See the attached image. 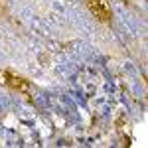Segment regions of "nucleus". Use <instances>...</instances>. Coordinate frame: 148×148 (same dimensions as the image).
Returning <instances> with one entry per match:
<instances>
[{
    "label": "nucleus",
    "instance_id": "1",
    "mask_svg": "<svg viewBox=\"0 0 148 148\" xmlns=\"http://www.w3.org/2000/svg\"><path fill=\"white\" fill-rule=\"evenodd\" d=\"M87 8L93 16L103 24L111 22V8H109V0H85Z\"/></svg>",
    "mask_w": 148,
    "mask_h": 148
},
{
    "label": "nucleus",
    "instance_id": "2",
    "mask_svg": "<svg viewBox=\"0 0 148 148\" xmlns=\"http://www.w3.org/2000/svg\"><path fill=\"white\" fill-rule=\"evenodd\" d=\"M0 83H4V85H8L12 89H16V91H22V93H28L30 91V85H28V81L22 79V77H18V75H14L10 71H0Z\"/></svg>",
    "mask_w": 148,
    "mask_h": 148
}]
</instances>
